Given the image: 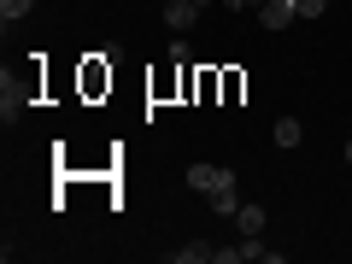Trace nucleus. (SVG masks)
<instances>
[{
	"instance_id": "f257e3e1",
	"label": "nucleus",
	"mask_w": 352,
	"mask_h": 264,
	"mask_svg": "<svg viewBox=\"0 0 352 264\" xmlns=\"http://www.w3.org/2000/svg\"><path fill=\"white\" fill-rule=\"evenodd\" d=\"M188 188L212 200V212L235 217L241 212V188H235V170L229 164H188Z\"/></svg>"
},
{
	"instance_id": "9d476101",
	"label": "nucleus",
	"mask_w": 352,
	"mask_h": 264,
	"mask_svg": "<svg viewBox=\"0 0 352 264\" xmlns=\"http://www.w3.org/2000/svg\"><path fill=\"white\" fill-rule=\"evenodd\" d=\"M346 164H352V135H346Z\"/></svg>"
},
{
	"instance_id": "6e6552de",
	"label": "nucleus",
	"mask_w": 352,
	"mask_h": 264,
	"mask_svg": "<svg viewBox=\"0 0 352 264\" xmlns=\"http://www.w3.org/2000/svg\"><path fill=\"white\" fill-rule=\"evenodd\" d=\"M300 141H305L300 118H282V124H276V147H300Z\"/></svg>"
},
{
	"instance_id": "39448f33",
	"label": "nucleus",
	"mask_w": 352,
	"mask_h": 264,
	"mask_svg": "<svg viewBox=\"0 0 352 264\" xmlns=\"http://www.w3.org/2000/svg\"><path fill=\"white\" fill-rule=\"evenodd\" d=\"M217 258V247H206V241H194V247H176L170 252V264H212Z\"/></svg>"
},
{
	"instance_id": "f03ea898",
	"label": "nucleus",
	"mask_w": 352,
	"mask_h": 264,
	"mask_svg": "<svg viewBox=\"0 0 352 264\" xmlns=\"http://www.w3.org/2000/svg\"><path fill=\"white\" fill-rule=\"evenodd\" d=\"M24 106H30V88L18 82V76H12V65H6V71H0V124L12 129L18 118H24Z\"/></svg>"
},
{
	"instance_id": "1a4fd4ad",
	"label": "nucleus",
	"mask_w": 352,
	"mask_h": 264,
	"mask_svg": "<svg viewBox=\"0 0 352 264\" xmlns=\"http://www.w3.org/2000/svg\"><path fill=\"white\" fill-rule=\"evenodd\" d=\"M329 0H294V18H323Z\"/></svg>"
},
{
	"instance_id": "20e7f679",
	"label": "nucleus",
	"mask_w": 352,
	"mask_h": 264,
	"mask_svg": "<svg viewBox=\"0 0 352 264\" xmlns=\"http://www.w3.org/2000/svg\"><path fill=\"white\" fill-rule=\"evenodd\" d=\"M258 24L264 30H288L294 24V0H258Z\"/></svg>"
},
{
	"instance_id": "423d86ee",
	"label": "nucleus",
	"mask_w": 352,
	"mask_h": 264,
	"mask_svg": "<svg viewBox=\"0 0 352 264\" xmlns=\"http://www.w3.org/2000/svg\"><path fill=\"white\" fill-rule=\"evenodd\" d=\"M235 223H241V235H258V229H264V206H241V212H235Z\"/></svg>"
},
{
	"instance_id": "0eeeda50",
	"label": "nucleus",
	"mask_w": 352,
	"mask_h": 264,
	"mask_svg": "<svg viewBox=\"0 0 352 264\" xmlns=\"http://www.w3.org/2000/svg\"><path fill=\"white\" fill-rule=\"evenodd\" d=\"M30 12H36V0H0V24L6 30H12L18 18H30Z\"/></svg>"
},
{
	"instance_id": "7ed1b4c3",
	"label": "nucleus",
	"mask_w": 352,
	"mask_h": 264,
	"mask_svg": "<svg viewBox=\"0 0 352 264\" xmlns=\"http://www.w3.org/2000/svg\"><path fill=\"white\" fill-rule=\"evenodd\" d=\"M206 6H212V0H164V24L176 30V36H182V30H194L200 24V12Z\"/></svg>"
}]
</instances>
